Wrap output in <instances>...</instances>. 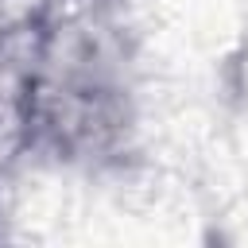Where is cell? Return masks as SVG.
Segmentation results:
<instances>
[{"label":"cell","instance_id":"obj_1","mask_svg":"<svg viewBox=\"0 0 248 248\" xmlns=\"http://www.w3.org/2000/svg\"><path fill=\"white\" fill-rule=\"evenodd\" d=\"M46 35H50V23L0 27V66L19 78H39L46 58Z\"/></svg>","mask_w":248,"mask_h":248},{"label":"cell","instance_id":"obj_2","mask_svg":"<svg viewBox=\"0 0 248 248\" xmlns=\"http://www.w3.org/2000/svg\"><path fill=\"white\" fill-rule=\"evenodd\" d=\"M54 0H0V27L19 23H50Z\"/></svg>","mask_w":248,"mask_h":248}]
</instances>
